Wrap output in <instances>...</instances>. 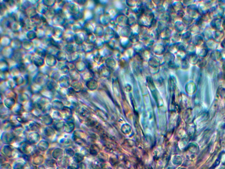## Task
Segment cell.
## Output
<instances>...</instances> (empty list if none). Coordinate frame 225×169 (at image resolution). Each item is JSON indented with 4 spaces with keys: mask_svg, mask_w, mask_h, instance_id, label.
I'll return each mask as SVG.
<instances>
[{
    "mask_svg": "<svg viewBox=\"0 0 225 169\" xmlns=\"http://www.w3.org/2000/svg\"><path fill=\"white\" fill-rule=\"evenodd\" d=\"M223 68H225V64L224 66H223Z\"/></svg>",
    "mask_w": 225,
    "mask_h": 169,
    "instance_id": "obj_1",
    "label": "cell"
}]
</instances>
